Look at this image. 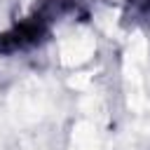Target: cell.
<instances>
[{"label": "cell", "instance_id": "cell-1", "mask_svg": "<svg viewBox=\"0 0 150 150\" xmlns=\"http://www.w3.org/2000/svg\"><path fill=\"white\" fill-rule=\"evenodd\" d=\"M94 52V42L91 38H73L63 45L61 54H63V63H77L84 61L89 54Z\"/></svg>", "mask_w": 150, "mask_h": 150}]
</instances>
